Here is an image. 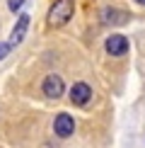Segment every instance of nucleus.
I'll list each match as a JSON object with an SVG mask.
<instances>
[{
  "label": "nucleus",
  "mask_w": 145,
  "mask_h": 148,
  "mask_svg": "<svg viewBox=\"0 0 145 148\" xmlns=\"http://www.w3.org/2000/svg\"><path fill=\"white\" fill-rule=\"evenodd\" d=\"M7 53H10V44H3V41H0V61L7 56Z\"/></svg>",
  "instance_id": "1a4fd4ad"
},
{
  "label": "nucleus",
  "mask_w": 145,
  "mask_h": 148,
  "mask_svg": "<svg viewBox=\"0 0 145 148\" xmlns=\"http://www.w3.org/2000/svg\"><path fill=\"white\" fill-rule=\"evenodd\" d=\"M136 3H140V5H145V0H136Z\"/></svg>",
  "instance_id": "9d476101"
},
{
  "label": "nucleus",
  "mask_w": 145,
  "mask_h": 148,
  "mask_svg": "<svg viewBox=\"0 0 145 148\" xmlns=\"http://www.w3.org/2000/svg\"><path fill=\"white\" fill-rule=\"evenodd\" d=\"M41 90H44V95L48 100H58L60 95H63L65 85H63V78L56 75V73H51V75L44 78V85H41Z\"/></svg>",
  "instance_id": "f03ea898"
},
{
  "label": "nucleus",
  "mask_w": 145,
  "mask_h": 148,
  "mask_svg": "<svg viewBox=\"0 0 145 148\" xmlns=\"http://www.w3.org/2000/svg\"><path fill=\"white\" fill-rule=\"evenodd\" d=\"M104 49H106V53H111V56H123V53L128 51V39H126L123 34H111L106 39Z\"/></svg>",
  "instance_id": "39448f33"
},
{
  "label": "nucleus",
  "mask_w": 145,
  "mask_h": 148,
  "mask_svg": "<svg viewBox=\"0 0 145 148\" xmlns=\"http://www.w3.org/2000/svg\"><path fill=\"white\" fill-rule=\"evenodd\" d=\"M27 27H29V15H20V17H17V22H15V27H12V34H10V49L17 46L24 39Z\"/></svg>",
  "instance_id": "423d86ee"
},
{
  "label": "nucleus",
  "mask_w": 145,
  "mask_h": 148,
  "mask_svg": "<svg viewBox=\"0 0 145 148\" xmlns=\"http://www.w3.org/2000/svg\"><path fill=\"white\" fill-rule=\"evenodd\" d=\"M102 20H104L106 24H123V22H128V12L116 10V8H106L104 12H102Z\"/></svg>",
  "instance_id": "0eeeda50"
},
{
  "label": "nucleus",
  "mask_w": 145,
  "mask_h": 148,
  "mask_svg": "<svg viewBox=\"0 0 145 148\" xmlns=\"http://www.w3.org/2000/svg\"><path fill=\"white\" fill-rule=\"evenodd\" d=\"M24 3H27V0H7V8H10L12 12H17V10H20L22 5H24Z\"/></svg>",
  "instance_id": "6e6552de"
},
{
  "label": "nucleus",
  "mask_w": 145,
  "mask_h": 148,
  "mask_svg": "<svg viewBox=\"0 0 145 148\" xmlns=\"http://www.w3.org/2000/svg\"><path fill=\"white\" fill-rule=\"evenodd\" d=\"M53 129H56V134L60 138H68V136H72V131H75V119H72L70 114L60 112L56 116V121H53Z\"/></svg>",
  "instance_id": "20e7f679"
},
{
  "label": "nucleus",
  "mask_w": 145,
  "mask_h": 148,
  "mask_svg": "<svg viewBox=\"0 0 145 148\" xmlns=\"http://www.w3.org/2000/svg\"><path fill=\"white\" fill-rule=\"evenodd\" d=\"M70 102L72 104H77V107H85L89 100H92V88H89L87 83H75L70 88Z\"/></svg>",
  "instance_id": "7ed1b4c3"
},
{
  "label": "nucleus",
  "mask_w": 145,
  "mask_h": 148,
  "mask_svg": "<svg viewBox=\"0 0 145 148\" xmlns=\"http://www.w3.org/2000/svg\"><path fill=\"white\" fill-rule=\"evenodd\" d=\"M72 12H75V3L72 0H53V5L48 8V27H63L70 22Z\"/></svg>",
  "instance_id": "f257e3e1"
}]
</instances>
